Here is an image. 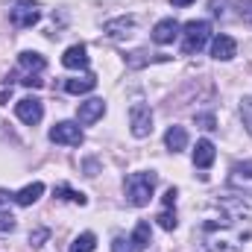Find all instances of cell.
I'll list each match as a JSON object with an SVG mask.
<instances>
[{
	"label": "cell",
	"mask_w": 252,
	"mask_h": 252,
	"mask_svg": "<svg viewBox=\"0 0 252 252\" xmlns=\"http://www.w3.org/2000/svg\"><path fill=\"white\" fill-rule=\"evenodd\" d=\"M3 202H9V193H6V190H0V205H3Z\"/></svg>",
	"instance_id": "d6a6232c"
},
{
	"label": "cell",
	"mask_w": 252,
	"mask_h": 252,
	"mask_svg": "<svg viewBox=\"0 0 252 252\" xmlns=\"http://www.w3.org/2000/svg\"><path fill=\"white\" fill-rule=\"evenodd\" d=\"M21 82H24V85H30V88H38V85H41V79H38L35 73H30V76H27V79H21Z\"/></svg>",
	"instance_id": "f546056e"
},
{
	"label": "cell",
	"mask_w": 252,
	"mask_h": 252,
	"mask_svg": "<svg viewBox=\"0 0 252 252\" xmlns=\"http://www.w3.org/2000/svg\"><path fill=\"white\" fill-rule=\"evenodd\" d=\"M106 115V103L103 100H85V103H79V109H76V121L79 124H85V126H91V124H97L100 118Z\"/></svg>",
	"instance_id": "52a82bcc"
},
{
	"label": "cell",
	"mask_w": 252,
	"mask_h": 252,
	"mask_svg": "<svg viewBox=\"0 0 252 252\" xmlns=\"http://www.w3.org/2000/svg\"><path fill=\"white\" fill-rule=\"evenodd\" d=\"M164 147H167L170 153L185 150V147H188V132H185V126H170V129L164 132Z\"/></svg>",
	"instance_id": "5bb4252c"
},
{
	"label": "cell",
	"mask_w": 252,
	"mask_h": 252,
	"mask_svg": "<svg viewBox=\"0 0 252 252\" xmlns=\"http://www.w3.org/2000/svg\"><path fill=\"white\" fill-rule=\"evenodd\" d=\"M15 115H18L27 126H35L41 118H44V106H41V100H38V97H24V100H18Z\"/></svg>",
	"instance_id": "8992f818"
},
{
	"label": "cell",
	"mask_w": 252,
	"mask_h": 252,
	"mask_svg": "<svg viewBox=\"0 0 252 252\" xmlns=\"http://www.w3.org/2000/svg\"><path fill=\"white\" fill-rule=\"evenodd\" d=\"M214 156H217V150H214V144L208 141V138H202V141H196V150H193V164L196 167H211L214 164Z\"/></svg>",
	"instance_id": "7c38bea8"
},
{
	"label": "cell",
	"mask_w": 252,
	"mask_h": 252,
	"mask_svg": "<svg viewBox=\"0 0 252 252\" xmlns=\"http://www.w3.org/2000/svg\"><path fill=\"white\" fill-rule=\"evenodd\" d=\"M235 53H238V41L232 35H217L211 41V56L217 62H229V59H235Z\"/></svg>",
	"instance_id": "30bf717a"
},
{
	"label": "cell",
	"mask_w": 252,
	"mask_h": 252,
	"mask_svg": "<svg viewBox=\"0 0 252 252\" xmlns=\"http://www.w3.org/2000/svg\"><path fill=\"white\" fill-rule=\"evenodd\" d=\"M170 3H173V6H190L193 0H170Z\"/></svg>",
	"instance_id": "1f68e13d"
},
{
	"label": "cell",
	"mask_w": 252,
	"mask_h": 252,
	"mask_svg": "<svg viewBox=\"0 0 252 252\" xmlns=\"http://www.w3.org/2000/svg\"><path fill=\"white\" fill-rule=\"evenodd\" d=\"M156 182H158V176H156V173H150V170L129 173V176H126V182H124L126 199H129L135 208H144V205H150V199H153V190H156Z\"/></svg>",
	"instance_id": "6da1fadb"
},
{
	"label": "cell",
	"mask_w": 252,
	"mask_h": 252,
	"mask_svg": "<svg viewBox=\"0 0 252 252\" xmlns=\"http://www.w3.org/2000/svg\"><path fill=\"white\" fill-rule=\"evenodd\" d=\"M18 64H21L24 70H30V73H38V70H44V56H41V53H30V50H27V53H21V56H18ZM30 73H27V76H30Z\"/></svg>",
	"instance_id": "ac0fdd59"
},
{
	"label": "cell",
	"mask_w": 252,
	"mask_h": 252,
	"mask_svg": "<svg viewBox=\"0 0 252 252\" xmlns=\"http://www.w3.org/2000/svg\"><path fill=\"white\" fill-rule=\"evenodd\" d=\"M150 241H153V229H150V223H147V220H141V223L135 226L132 238H129V244H132V252L147 250V247H150Z\"/></svg>",
	"instance_id": "9a60e30c"
},
{
	"label": "cell",
	"mask_w": 252,
	"mask_h": 252,
	"mask_svg": "<svg viewBox=\"0 0 252 252\" xmlns=\"http://www.w3.org/2000/svg\"><path fill=\"white\" fill-rule=\"evenodd\" d=\"M156 220H158V226H161V229H167V232H173V229L179 226V220H176V211H170V208H164V211H161Z\"/></svg>",
	"instance_id": "7402d4cb"
},
{
	"label": "cell",
	"mask_w": 252,
	"mask_h": 252,
	"mask_svg": "<svg viewBox=\"0 0 252 252\" xmlns=\"http://www.w3.org/2000/svg\"><path fill=\"white\" fill-rule=\"evenodd\" d=\"M185 32V41H182V50L193 56V53H199L202 47H205V41H208V35H211V24L208 21H188L185 27H182Z\"/></svg>",
	"instance_id": "7a4b0ae2"
},
{
	"label": "cell",
	"mask_w": 252,
	"mask_h": 252,
	"mask_svg": "<svg viewBox=\"0 0 252 252\" xmlns=\"http://www.w3.org/2000/svg\"><path fill=\"white\" fill-rule=\"evenodd\" d=\"M94 247H97V238H94V232H82L79 238H73L70 252H94Z\"/></svg>",
	"instance_id": "ffe728a7"
},
{
	"label": "cell",
	"mask_w": 252,
	"mask_h": 252,
	"mask_svg": "<svg viewBox=\"0 0 252 252\" xmlns=\"http://www.w3.org/2000/svg\"><path fill=\"white\" fill-rule=\"evenodd\" d=\"M223 6H226V0H211V12L214 15H223Z\"/></svg>",
	"instance_id": "4dcf8cb0"
},
{
	"label": "cell",
	"mask_w": 252,
	"mask_h": 252,
	"mask_svg": "<svg viewBox=\"0 0 252 252\" xmlns=\"http://www.w3.org/2000/svg\"><path fill=\"white\" fill-rule=\"evenodd\" d=\"M241 118H244L247 132L252 135V97H244V103H241Z\"/></svg>",
	"instance_id": "cb8c5ba5"
},
{
	"label": "cell",
	"mask_w": 252,
	"mask_h": 252,
	"mask_svg": "<svg viewBox=\"0 0 252 252\" xmlns=\"http://www.w3.org/2000/svg\"><path fill=\"white\" fill-rule=\"evenodd\" d=\"M167 56H161V53H144V50H138V53H129L126 56V64L129 67H144V64L150 62H164Z\"/></svg>",
	"instance_id": "d6986e66"
},
{
	"label": "cell",
	"mask_w": 252,
	"mask_h": 252,
	"mask_svg": "<svg viewBox=\"0 0 252 252\" xmlns=\"http://www.w3.org/2000/svg\"><path fill=\"white\" fill-rule=\"evenodd\" d=\"M129 126H132V135L135 138H147L153 132V112H150V106L135 103L129 109Z\"/></svg>",
	"instance_id": "3957f363"
},
{
	"label": "cell",
	"mask_w": 252,
	"mask_h": 252,
	"mask_svg": "<svg viewBox=\"0 0 252 252\" xmlns=\"http://www.w3.org/2000/svg\"><path fill=\"white\" fill-rule=\"evenodd\" d=\"M94 85H97V76L94 73H82V76L67 79L64 82V91L67 94H88V91H94Z\"/></svg>",
	"instance_id": "4fadbf2b"
},
{
	"label": "cell",
	"mask_w": 252,
	"mask_h": 252,
	"mask_svg": "<svg viewBox=\"0 0 252 252\" xmlns=\"http://www.w3.org/2000/svg\"><path fill=\"white\" fill-rule=\"evenodd\" d=\"M238 12H241V18H244L247 24H252V0H241V3H238Z\"/></svg>",
	"instance_id": "d4e9b609"
},
{
	"label": "cell",
	"mask_w": 252,
	"mask_h": 252,
	"mask_svg": "<svg viewBox=\"0 0 252 252\" xmlns=\"http://www.w3.org/2000/svg\"><path fill=\"white\" fill-rule=\"evenodd\" d=\"M41 193H44V185L41 182H32V185H27V188H21L15 193V202L18 205H32V202H38Z\"/></svg>",
	"instance_id": "e0dca14e"
},
{
	"label": "cell",
	"mask_w": 252,
	"mask_h": 252,
	"mask_svg": "<svg viewBox=\"0 0 252 252\" xmlns=\"http://www.w3.org/2000/svg\"><path fill=\"white\" fill-rule=\"evenodd\" d=\"M38 18H41V9H38L35 3H18V6H12V12H9V21H12L15 27H21V30L35 27Z\"/></svg>",
	"instance_id": "5b68a950"
},
{
	"label": "cell",
	"mask_w": 252,
	"mask_h": 252,
	"mask_svg": "<svg viewBox=\"0 0 252 252\" xmlns=\"http://www.w3.org/2000/svg\"><path fill=\"white\" fill-rule=\"evenodd\" d=\"M229 185L244 193H252V161H244V164H235L232 173H229Z\"/></svg>",
	"instance_id": "9c48e42d"
},
{
	"label": "cell",
	"mask_w": 252,
	"mask_h": 252,
	"mask_svg": "<svg viewBox=\"0 0 252 252\" xmlns=\"http://www.w3.org/2000/svg\"><path fill=\"white\" fill-rule=\"evenodd\" d=\"M62 64L67 70H79V67H88V50H85V44H73V47H67L62 56Z\"/></svg>",
	"instance_id": "8fae6325"
},
{
	"label": "cell",
	"mask_w": 252,
	"mask_h": 252,
	"mask_svg": "<svg viewBox=\"0 0 252 252\" xmlns=\"http://www.w3.org/2000/svg\"><path fill=\"white\" fill-rule=\"evenodd\" d=\"M135 27V18H115V21H109L103 30H106V35H112V38H124V35H129V30Z\"/></svg>",
	"instance_id": "2e32d148"
},
{
	"label": "cell",
	"mask_w": 252,
	"mask_h": 252,
	"mask_svg": "<svg viewBox=\"0 0 252 252\" xmlns=\"http://www.w3.org/2000/svg\"><path fill=\"white\" fill-rule=\"evenodd\" d=\"M47 235H50L47 229H35V232L30 235V244H32V247H41V241H47Z\"/></svg>",
	"instance_id": "4316f807"
},
{
	"label": "cell",
	"mask_w": 252,
	"mask_h": 252,
	"mask_svg": "<svg viewBox=\"0 0 252 252\" xmlns=\"http://www.w3.org/2000/svg\"><path fill=\"white\" fill-rule=\"evenodd\" d=\"M196 126H202V129H217V121H214V115H196Z\"/></svg>",
	"instance_id": "484cf974"
},
{
	"label": "cell",
	"mask_w": 252,
	"mask_h": 252,
	"mask_svg": "<svg viewBox=\"0 0 252 252\" xmlns=\"http://www.w3.org/2000/svg\"><path fill=\"white\" fill-rule=\"evenodd\" d=\"M176 196H179V190H176V188L164 190V208H173V205H176Z\"/></svg>",
	"instance_id": "83f0119b"
},
{
	"label": "cell",
	"mask_w": 252,
	"mask_h": 252,
	"mask_svg": "<svg viewBox=\"0 0 252 252\" xmlns=\"http://www.w3.org/2000/svg\"><path fill=\"white\" fill-rule=\"evenodd\" d=\"M56 196L59 199H67V202H76V205H85L88 202V196L82 190H70L67 185H56Z\"/></svg>",
	"instance_id": "44dd1931"
},
{
	"label": "cell",
	"mask_w": 252,
	"mask_h": 252,
	"mask_svg": "<svg viewBox=\"0 0 252 252\" xmlns=\"http://www.w3.org/2000/svg\"><path fill=\"white\" fill-rule=\"evenodd\" d=\"M50 141L53 144H64V147H79L82 144V129L73 121H62V124H56L50 129Z\"/></svg>",
	"instance_id": "277c9868"
},
{
	"label": "cell",
	"mask_w": 252,
	"mask_h": 252,
	"mask_svg": "<svg viewBox=\"0 0 252 252\" xmlns=\"http://www.w3.org/2000/svg\"><path fill=\"white\" fill-rule=\"evenodd\" d=\"M179 24L173 21V18H161L156 27H153V41L156 44H173L176 38H179Z\"/></svg>",
	"instance_id": "ba28073f"
},
{
	"label": "cell",
	"mask_w": 252,
	"mask_h": 252,
	"mask_svg": "<svg viewBox=\"0 0 252 252\" xmlns=\"http://www.w3.org/2000/svg\"><path fill=\"white\" fill-rule=\"evenodd\" d=\"M112 252H132L129 247H126L124 238H115V244H112Z\"/></svg>",
	"instance_id": "f1b7e54d"
},
{
	"label": "cell",
	"mask_w": 252,
	"mask_h": 252,
	"mask_svg": "<svg viewBox=\"0 0 252 252\" xmlns=\"http://www.w3.org/2000/svg\"><path fill=\"white\" fill-rule=\"evenodd\" d=\"M12 232H15V217H12V211L0 208V238H9Z\"/></svg>",
	"instance_id": "603a6c76"
}]
</instances>
